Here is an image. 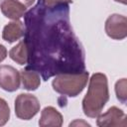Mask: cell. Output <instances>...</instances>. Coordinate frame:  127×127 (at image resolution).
<instances>
[{"label": "cell", "instance_id": "cell-1", "mask_svg": "<svg viewBox=\"0 0 127 127\" xmlns=\"http://www.w3.org/2000/svg\"><path fill=\"white\" fill-rule=\"evenodd\" d=\"M68 13V4L48 7L42 0L25 13L27 68L41 73L44 80L85 70L84 52L71 29Z\"/></svg>", "mask_w": 127, "mask_h": 127}, {"label": "cell", "instance_id": "cell-2", "mask_svg": "<svg viewBox=\"0 0 127 127\" xmlns=\"http://www.w3.org/2000/svg\"><path fill=\"white\" fill-rule=\"evenodd\" d=\"M109 99L108 81L104 73L96 72L91 75L86 95L82 99L83 113L90 118L97 117Z\"/></svg>", "mask_w": 127, "mask_h": 127}, {"label": "cell", "instance_id": "cell-3", "mask_svg": "<svg viewBox=\"0 0 127 127\" xmlns=\"http://www.w3.org/2000/svg\"><path fill=\"white\" fill-rule=\"evenodd\" d=\"M88 80V71L83 70L76 73L57 74L52 82L55 91L68 97H75L85 87Z\"/></svg>", "mask_w": 127, "mask_h": 127}, {"label": "cell", "instance_id": "cell-4", "mask_svg": "<svg viewBox=\"0 0 127 127\" xmlns=\"http://www.w3.org/2000/svg\"><path fill=\"white\" fill-rule=\"evenodd\" d=\"M40 111V102L35 95L21 93L15 99V113L19 119L30 120Z\"/></svg>", "mask_w": 127, "mask_h": 127}, {"label": "cell", "instance_id": "cell-5", "mask_svg": "<svg viewBox=\"0 0 127 127\" xmlns=\"http://www.w3.org/2000/svg\"><path fill=\"white\" fill-rule=\"evenodd\" d=\"M105 32L114 40H123L127 36V19L123 15L112 14L105 22Z\"/></svg>", "mask_w": 127, "mask_h": 127}, {"label": "cell", "instance_id": "cell-6", "mask_svg": "<svg viewBox=\"0 0 127 127\" xmlns=\"http://www.w3.org/2000/svg\"><path fill=\"white\" fill-rule=\"evenodd\" d=\"M20 72L13 66L0 65V87L6 91L13 92L20 87Z\"/></svg>", "mask_w": 127, "mask_h": 127}, {"label": "cell", "instance_id": "cell-7", "mask_svg": "<svg viewBox=\"0 0 127 127\" xmlns=\"http://www.w3.org/2000/svg\"><path fill=\"white\" fill-rule=\"evenodd\" d=\"M97 126L100 127H113V126H123L127 125L126 114L123 110L119 109L116 106L110 107L105 113L99 114L96 121Z\"/></svg>", "mask_w": 127, "mask_h": 127}, {"label": "cell", "instance_id": "cell-8", "mask_svg": "<svg viewBox=\"0 0 127 127\" xmlns=\"http://www.w3.org/2000/svg\"><path fill=\"white\" fill-rule=\"evenodd\" d=\"M3 15L11 20H19L26 13L27 7L17 0H4L0 4Z\"/></svg>", "mask_w": 127, "mask_h": 127}, {"label": "cell", "instance_id": "cell-9", "mask_svg": "<svg viewBox=\"0 0 127 127\" xmlns=\"http://www.w3.org/2000/svg\"><path fill=\"white\" fill-rule=\"evenodd\" d=\"M25 34V28L21 21L14 20L8 23L2 32V38L8 43H13L20 40Z\"/></svg>", "mask_w": 127, "mask_h": 127}, {"label": "cell", "instance_id": "cell-10", "mask_svg": "<svg viewBox=\"0 0 127 127\" xmlns=\"http://www.w3.org/2000/svg\"><path fill=\"white\" fill-rule=\"evenodd\" d=\"M63 124V116L62 114L54 107L48 106L45 107L41 113V117L39 120V125L42 127L47 126H55L60 127Z\"/></svg>", "mask_w": 127, "mask_h": 127}, {"label": "cell", "instance_id": "cell-11", "mask_svg": "<svg viewBox=\"0 0 127 127\" xmlns=\"http://www.w3.org/2000/svg\"><path fill=\"white\" fill-rule=\"evenodd\" d=\"M21 80L23 86L27 90H36L41 84V77L40 73L34 69L25 68L20 71Z\"/></svg>", "mask_w": 127, "mask_h": 127}, {"label": "cell", "instance_id": "cell-12", "mask_svg": "<svg viewBox=\"0 0 127 127\" xmlns=\"http://www.w3.org/2000/svg\"><path fill=\"white\" fill-rule=\"evenodd\" d=\"M9 57L17 64L23 65L28 63V49L25 41L19 42L9 52Z\"/></svg>", "mask_w": 127, "mask_h": 127}, {"label": "cell", "instance_id": "cell-13", "mask_svg": "<svg viewBox=\"0 0 127 127\" xmlns=\"http://www.w3.org/2000/svg\"><path fill=\"white\" fill-rule=\"evenodd\" d=\"M115 93L116 97L122 103L126 102L127 99V80L126 78H121L115 83Z\"/></svg>", "mask_w": 127, "mask_h": 127}, {"label": "cell", "instance_id": "cell-14", "mask_svg": "<svg viewBox=\"0 0 127 127\" xmlns=\"http://www.w3.org/2000/svg\"><path fill=\"white\" fill-rule=\"evenodd\" d=\"M10 118V108L8 103L3 99L0 98V126L5 125Z\"/></svg>", "mask_w": 127, "mask_h": 127}, {"label": "cell", "instance_id": "cell-15", "mask_svg": "<svg viewBox=\"0 0 127 127\" xmlns=\"http://www.w3.org/2000/svg\"><path fill=\"white\" fill-rule=\"evenodd\" d=\"M42 1L48 7H55L63 4H70L72 2L71 0H42Z\"/></svg>", "mask_w": 127, "mask_h": 127}, {"label": "cell", "instance_id": "cell-16", "mask_svg": "<svg viewBox=\"0 0 127 127\" xmlns=\"http://www.w3.org/2000/svg\"><path fill=\"white\" fill-rule=\"evenodd\" d=\"M6 57H7V50L3 45L0 44V63L3 62L6 59Z\"/></svg>", "mask_w": 127, "mask_h": 127}, {"label": "cell", "instance_id": "cell-17", "mask_svg": "<svg viewBox=\"0 0 127 127\" xmlns=\"http://www.w3.org/2000/svg\"><path fill=\"white\" fill-rule=\"evenodd\" d=\"M17 1H19V2L23 3L26 7H29V6H32V4H33L36 0H17Z\"/></svg>", "mask_w": 127, "mask_h": 127}, {"label": "cell", "instance_id": "cell-18", "mask_svg": "<svg viewBox=\"0 0 127 127\" xmlns=\"http://www.w3.org/2000/svg\"><path fill=\"white\" fill-rule=\"evenodd\" d=\"M74 124H83V125H85V126H90L88 123H86V122H83V121H79V122H78V120H75L74 122L70 123V124H69V126H71V125H74Z\"/></svg>", "mask_w": 127, "mask_h": 127}, {"label": "cell", "instance_id": "cell-19", "mask_svg": "<svg viewBox=\"0 0 127 127\" xmlns=\"http://www.w3.org/2000/svg\"><path fill=\"white\" fill-rule=\"evenodd\" d=\"M116 2H119V3H122V4H126L127 3V0H115Z\"/></svg>", "mask_w": 127, "mask_h": 127}]
</instances>
